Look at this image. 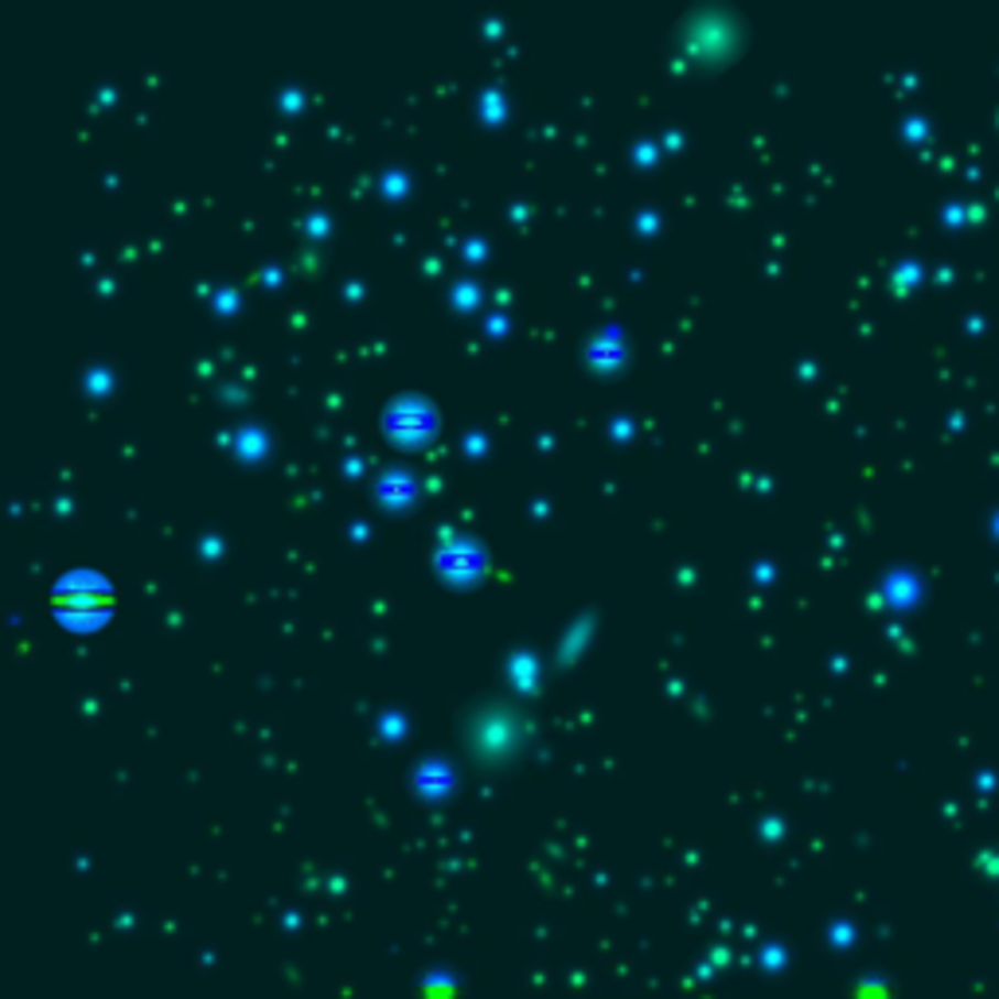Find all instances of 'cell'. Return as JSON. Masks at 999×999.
<instances>
[{"label": "cell", "instance_id": "obj_1", "mask_svg": "<svg viewBox=\"0 0 999 999\" xmlns=\"http://www.w3.org/2000/svg\"><path fill=\"white\" fill-rule=\"evenodd\" d=\"M55 609L70 621H98L110 609V586L98 574L75 571L55 586Z\"/></svg>", "mask_w": 999, "mask_h": 999}, {"label": "cell", "instance_id": "obj_2", "mask_svg": "<svg viewBox=\"0 0 999 999\" xmlns=\"http://www.w3.org/2000/svg\"><path fill=\"white\" fill-rule=\"evenodd\" d=\"M469 735H473V742L480 746L477 753H492V758H500L504 750L520 746L523 726H520V715H512L508 707H488L485 715L473 718Z\"/></svg>", "mask_w": 999, "mask_h": 999}, {"label": "cell", "instance_id": "obj_3", "mask_svg": "<svg viewBox=\"0 0 999 999\" xmlns=\"http://www.w3.org/2000/svg\"><path fill=\"white\" fill-rule=\"evenodd\" d=\"M387 426H391L399 437H422V434H430V426H434V414H430L422 402H399V406H391V414H387Z\"/></svg>", "mask_w": 999, "mask_h": 999}, {"label": "cell", "instance_id": "obj_4", "mask_svg": "<svg viewBox=\"0 0 999 999\" xmlns=\"http://www.w3.org/2000/svg\"><path fill=\"white\" fill-rule=\"evenodd\" d=\"M379 492H383L391 504H399V500H406V496L414 492V485H411V477H402V473H387V477L379 480Z\"/></svg>", "mask_w": 999, "mask_h": 999}, {"label": "cell", "instance_id": "obj_5", "mask_svg": "<svg viewBox=\"0 0 999 999\" xmlns=\"http://www.w3.org/2000/svg\"><path fill=\"white\" fill-rule=\"evenodd\" d=\"M437 563H442L445 571H469V566H473V551L462 543V547H449V551H442V555H437Z\"/></svg>", "mask_w": 999, "mask_h": 999}]
</instances>
